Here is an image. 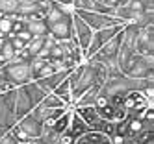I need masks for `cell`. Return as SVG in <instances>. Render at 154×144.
I'll list each match as a JSON object with an SVG mask.
<instances>
[{"instance_id": "obj_3", "label": "cell", "mask_w": 154, "mask_h": 144, "mask_svg": "<svg viewBox=\"0 0 154 144\" xmlns=\"http://www.w3.org/2000/svg\"><path fill=\"white\" fill-rule=\"evenodd\" d=\"M154 37H152V22L145 26H139L136 39H134V48L137 54L145 55V57H152L154 55Z\"/></svg>"}, {"instance_id": "obj_6", "label": "cell", "mask_w": 154, "mask_h": 144, "mask_svg": "<svg viewBox=\"0 0 154 144\" xmlns=\"http://www.w3.org/2000/svg\"><path fill=\"white\" fill-rule=\"evenodd\" d=\"M56 144H58V142H56Z\"/></svg>"}, {"instance_id": "obj_5", "label": "cell", "mask_w": 154, "mask_h": 144, "mask_svg": "<svg viewBox=\"0 0 154 144\" xmlns=\"http://www.w3.org/2000/svg\"><path fill=\"white\" fill-rule=\"evenodd\" d=\"M72 144H112V139L108 135H104V133H100V131L87 129L78 139H74Z\"/></svg>"}, {"instance_id": "obj_1", "label": "cell", "mask_w": 154, "mask_h": 144, "mask_svg": "<svg viewBox=\"0 0 154 144\" xmlns=\"http://www.w3.org/2000/svg\"><path fill=\"white\" fill-rule=\"evenodd\" d=\"M2 76L13 87H23L32 81L30 59H11L2 65Z\"/></svg>"}, {"instance_id": "obj_4", "label": "cell", "mask_w": 154, "mask_h": 144, "mask_svg": "<svg viewBox=\"0 0 154 144\" xmlns=\"http://www.w3.org/2000/svg\"><path fill=\"white\" fill-rule=\"evenodd\" d=\"M60 69L56 65H52L47 59H41V57H32L30 59V74H32V81H39V80H45V78L52 76L54 72H58Z\"/></svg>"}, {"instance_id": "obj_2", "label": "cell", "mask_w": 154, "mask_h": 144, "mask_svg": "<svg viewBox=\"0 0 154 144\" xmlns=\"http://www.w3.org/2000/svg\"><path fill=\"white\" fill-rule=\"evenodd\" d=\"M150 105L152 102L143 94L141 89H130L128 93H125L123 107L126 111V116H141Z\"/></svg>"}]
</instances>
